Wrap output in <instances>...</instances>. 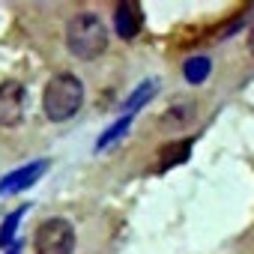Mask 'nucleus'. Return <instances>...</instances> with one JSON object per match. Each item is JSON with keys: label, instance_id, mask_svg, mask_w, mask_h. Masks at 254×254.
<instances>
[{"label": "nucleus", "instance_id": "1", "mask_svg": "<svg viewBox=\"0 0 254 254\" xmlns=\"http://www.w3.org/2000/svg\"><path fill=\"white\" fill-rule=\"evenodd\" d=\"M84 81L75 72H57L42 90V111L51 123H66L84 108Z\"/></svg>", "mask_w": 254, "mask_h": 254}, {"label": "nucleus", "instance_id": "2", "mask_svg": "<svg viewBox=\"0 0 254 254\" xmlns=\"http://www.w3.org/2000/svg\"><path fill=\"white\" fill-rule=\"evenodd\" d=\"M66 48L78 60H99L108 51V27L96 12H78L66 24Z\"/></svg>", "mask_w": 254, "mask_h": 254}, {"label": "nucleus", "instance_id": "3", "mask_svg": "<svg viewBox=\"0 0 254 254\" xmlns=\"http://www.w3.org/2000/svg\"><path fill=\"white\" fill-rule=\"evenodd\" d=\"M75 227L66 218H48L33 233L36 254H75Z\"/></svg>", "mask_w": 254, "mask_h": 254}, {"label": "nucleus", "instance_id": "4", "mask_svg": "<svg viewBox=\"0 0 254 254\" xmlns=\"http://www.w3.org/2000/svg\"><path fill=\"white\" fill-rule=\"evenodd\" d=\"M27 114V90L21 81L0 84V129H15Z\"/></svg>", "mask_w": 254, "mask_h": 254}, {"label": "nucleus", "instance_id": "5", "mask_svg": "<svg viewBox=\"0 0 254 254\" xmlns=\"http://www.w3.org/2000/svg\"><path fill=\"white\" fill-rule=\"evenodd\" d=\"M45 168H48V162H45V159H36V162H30V165H21V168L9 171L6 177H0V194H15V191L30 189V186L45 174Z\"/></svg>", "mask_w": 254, "mask_h": 254}, {"label": "nucleus", "instance_id": "6", "mask_svg": "<svg viewBox=\"0 0 254 254\" xmlns=\"http://www.w3.org/2000/svg\"><path fill=\"white\" fill-rule=\"evenodd\" d=\"M141 24H144V15H141V6L132 3V0H123L114 9V27L120 33V39H135L141 33Z\"/></svg>", "mask_w": 254, "mask_h": 254}, {"label": "nucleus", "instance_id": "7", "mask_svg": "<svg viewBox=\"0 0 254 254\" xmlns=\"http://www.w3.org/2000/svg\"><path fill=\"white\" fill-rule=\"evenodd\" d=\"M194 123V105H174L162 114V129L165 132H183Z\"/></svg>", "mask_w": 254, "mask_h": 254}, {"label": "nucleus", "instance_id": "8", "mask_svg": "<svg viewBox=\"0 0 254 254\" xmlns=\"http://www.w3.org/2000/svg\"><path fill=\"white\" fill-rule=\"evenodd\" d=\"M209 72H212V60L203 57V54L189 57L186 66H183V78H186L189 84H203V81L209 78Z\"/></svg>", "mask_w": 254, "mask_h": 254}, {"label": "nucleus", "instance_id": "9", "mask_svg": "<svg viewBox=\"0 0 254 254\" xmlns=\"http://www.w3.org/2000/svg\"><path fill=\"white\" fill-rule=\"evenodd\" d=\"M191 156V141H177V144H165L159 150V165L162 168H174V165H183L189 162Z\"/></svg>", "mask_w": 254, "mask_h": 254}, {"label": "nucleus", "instance_id": "10", "mask_svg": "<svg viewBox=\"0 0 254 254\" xmlns=\"http://www.w3.org/2000/svg\"><path fill=\"white\" fill-rule=\"evenodd\" d=\"M129 126H132V114H123V117H120V120L111 126V129H108V132H105V135L96 141V153H102V150H108L114 141H120L126 132H129Z\"/></svg>", "mask_w": 254, "mask_h": 254}, {"label": "nucleus", "instance_id": "11", "mask_svg": "<svg viewBox=\"0 0 254 254\" xmlns=\"http://www.w3.org/2000/svg\"><path fill=\"white\" fill-rule=\"evenodd\" d=\"M24 212H27V203L18 206V209H12V212L3 218V224H0V248H6V245L15 242V230H18V221H21Z\"/></svg>", "mask_w": 254, "mask_h": 254}, {"label": "nucleus", "instance_id": "12", "mask_svg": "<svg viewBox=\"0 0 254 254\" xmlns=\"http://www.w3.org/2000/svg\"><path fill=\"white\" fill-rule=\"evenodd\" d=\"M153 93H156V81H147V84H141V87H138V90L129 96V102H126V114H135V111H138V108H141V105H144L150 96H153Z\"/></svg>", "mask_w": 254, "mask_h": 254}, {"label": "nucleus", "instance_id": "13", "mask_svg": "<svg viewBox=\"0 0 254 254\" xmlns=\"http://www.w3.org/2000/svg\"><path fill=\"white\" fill-rule=\"evenodd\" d=\"M245 48H248V54L254 57V24L248 27V36H245Z\"/></svg>", "mask_w": 254, "mask_h": 254}, {"label": "nucleus", "instance_id": "14", "mask_svg": "<svg viewBox=\"0 0 254 254\" xmlns=\"http://www.w3.org/2000/svg\"><path fill=\"white\" fill-rule=\"evenodd\" d=\"M9 254H21V245H12V248H9Z\"/></svg>", "mask_w": 254, "mask_h": 254}]
</instances>
